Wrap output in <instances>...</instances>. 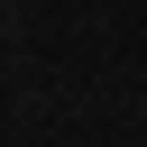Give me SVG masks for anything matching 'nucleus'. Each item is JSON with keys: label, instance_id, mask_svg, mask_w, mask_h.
I'll use <instances>...</instances> for the list:
<instances>
[]
</instances>
